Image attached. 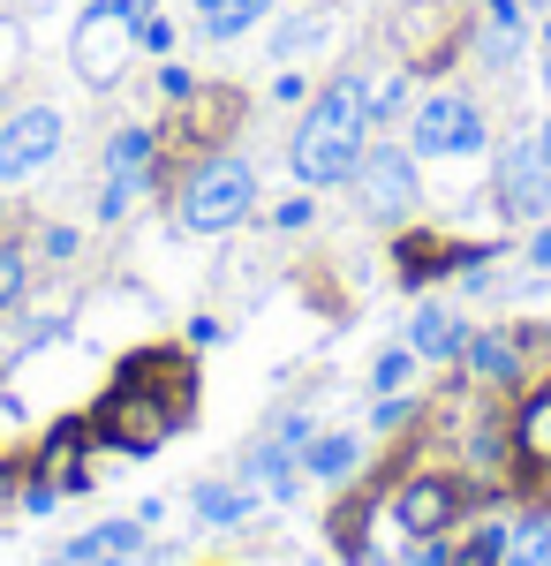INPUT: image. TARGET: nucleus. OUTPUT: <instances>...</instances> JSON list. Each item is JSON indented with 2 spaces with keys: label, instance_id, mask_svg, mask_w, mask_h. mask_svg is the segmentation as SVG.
<instances>
[{
  "label": "nucleus",
  "instance_id": "nucleus-9",
  "mask_svg": "<svg viewBox=\"0 0 551 566\" xmlns=\"http://www.w3.org/2000/svg\"><path fill=\"white\" fill-rule=\"evenodd\" d=\"M461 506H468V491L454 476H416L408 491H401V506H393V514H401L408 536H438V528L461 522Z\"/></svg>",
  "mask_w": 551,
  "mask_h": 566
},
{
  "label": "nucleus",
  "instance_id": "nucleus-18",
  "mask_svg": "<svg viewBox=\"0 0 551 566\" xmlns=\"http://www.w3.org/2000/svg\"><path fill=\"white\" fill-rule=\"evenodd\" d=\"M513 45H521V8H513V0H491V15H484V61L507 69Z\"/></svg>",
  "mask_w": 551,
  "mask_h": 566
},
{
  "label": "nucleus",
  "instance_id": "nucleus-29",
  "mask_svg": "<svg viewBox=\"0 0 551 566\" xmlns=\"http://www.w3.org/2000/svg\"><path fill=\"white\" fill-rule=\"evenodd\" d=\"M544 91H551V53H544Z\"/></svg>",
  "mask_w": 551,
  "mask_h": 566
},
{
  "label": "nucleus",
  "instance_id": "nucleus-28",
  "mask_svg": "<svg viewBox=\"0 0 551 566\" xmlns=\"http://www.w3.org/2000/svg\"><path fill=\"white\" fill-rule=\"evenodd\" d=\"M537 144H544V159H551V122H544V136H537Z\"/></svg>",
  "mask_w": 551,
  "mask_h": 566
},
{
  "label": "nucleus",
  "instance_id": "nucleus-24",
  "mask_svg": "<svg viewBox=\"0 0 551 566\" xmlns=\"http://www.w3.org/2000/svg\"><path fill=\"white\" fill-rule=\"evenodd\" d=\"M23 280H31V272H23V258H15V250H0V310L23 303Z\"/></svg>",
  "mask_w": 551,
  "mask_h": 566
},
{
  "label": "nucleus",
  "instance_id": "nucleus-6",
  "mask_svg": "<svg viewBox=\"0 0 551 566\" xmlns=\"http://www.w3.org/2000/svg\"><path fill=\"white\" fill-rule=\"evenodd\" d=\"M416 151H401V144H363V159H355V197H363V212L371 219H408L416 212Z\"/></svg>",
  "mask_w": 551,
  "mask_h": 566
},
{
  "label": "nucleus",
  "instance_id": "nucleus-22",
  "mask_svg": "<svg viewBox=\"0 0 551 566\" xmlns=\"http://www.w3.org/2000/svg\"><path fill=\"white\" fill-rule=\"evenodd\" d=\"M318 39H325V15H295V23L272 39V53H280V61H295V53H310Z\"/></svg>",
  "mask_w": 551,
  "mask_h": 566
},
{
  "label": "nucleus",
  "instance_id": "nucleus-11",
  "mask_svg": "<svg viewBox=\"0 0 551 566\" xmlns=\"http://www.w3.org/2000/svg\"><path fill=\"white\" fill-rule=\"evenodd\" d=\"M136 552H144V528L98 522V528H84V536H76V544H69V552H61L53 566H128Z\"/></svg>",
  "mask_w": 551,
  "mask_h": 566
},
{
  "label": "nucleus",
  "instance_id": "nucleus-20",
  "mask_svg": "<svg viewBox=\"0 0 551 566\" xmlns=\"http://www.w3.org/2000/svg\"><path fill=\"white\" fill-rule=\"evenodd\" d=\"M507 566H551V522H521L507 536Z\"/></svg>",
  "mask_w": 551,
  "mask_h": 566
},
{
  "label": "nucleus",
  "instance_id": "nucleus-21",
  "mask_svg": "<svg viewBox=\"0 0 551 566\" xmlns=\"http://www.w3.org/2000/svg\"><path fill=\"white\" fill-rule=\"evenodd\" d=\"M507 536H513V528H476L446 566H507Z\"/></svg>",
  "mask_w": 551,
  "mask_h": 566
},
{
  "label": "nucleus",
  "instance_id": "nucleus-12",
  "mask_svg": "<svg viewBox=\"0 0 551 566\" xmlns=\"http://www.w3.org/2000/svg\"><path fill=\"white\" fill-rule=\"evenodd\" d=\"M152 159H159V136L144 129V122H128V129L106 136V181H136V189H144Z\"/></svg>",
  "mask_w": 551,
  "mask_h": 566
},
{
  "label": "nucleus",
  "instance_id": "nucleus-7",
  "mask_svg": "<svg viewBox=\"0 0 551 566\" xmlns=\"http://www.w3.org/2000/svg\"><path fill=\"white\" fill-rule=\"evenodd\" d=\"M61 114L53 106H23V114H8L0 122V189H15V181H31L39 167H53V151H61Z\"/></svg>",
  "mask_w": 551,
  "mask_h": 566
},
{
  "label": "nucleus",
  "instance_id": "nucleus-8",
  "mask_svg": "<svg viewBox=\"0 0 551 566\" xmlns=\"http://www.w3.org/2000/svg\"><path fill=\"white\" fill-rule=\"evenodd\" d=\"M499 212L507 219H551V159L544 144L529 136V144H507V159H499Z\"/></svg>",
  "mask_w": 551,
  "mask_h": 566
},
{
  "label": "nucleus",
  "instance_id": "nucleus-23",
  "mask_svg": "<svg viewBox=\"0 0 551 566\" xmlns=\"http://www.w3.org/2000/svg\"><path fill=\"white\" fill-rule=\"evenodd\" d=\"M408 370H416V348H393V355H378V370H371V386H378V392H393L401 378H408Z\"/></svg>",
  "mask_w": 551,
  "mask_h": 566
},
{
  "label": "nucleus",
  "instance_id": "nucleus-27",
  "mask_svg": "<svg viewBox=\"0 0 551 566\" xmlns=\"http://www.w3.org/2000/svg\"><path fill=\"white\" fill-rule=\"evenodd\" d=\"M529 258H537V264H551V227L537 234V242H529Z\"/></svg>",
  "mask_w": 551,
  "mask_h": 566
},
{
  "label": "nucleus",
  "instance_id": "nucleus-5",
  "mask_svg": "<svg viewBox=\"0 0 551 566\" xmlns=\"http://www.w3.org/2000/svg\"><path fill=\"white\" fill-rule=\"evenodd\" d=\"M484 144H491V129H484L476 98H461V91H430L424 106L408 114V151L416 159H468Z\"/></svg>",
  "mask_w": 551,
  "mask_h": 566
},
{
  "label": "nucleus",
  "instance_id": "nucleus-13",
  "mask_svg": "<svg viewBox=\"0 0 551 566\" xmlns=\"http://www.w3.org/2000/svg\"><path fill=\"white\" fill-rule=\"evenodd\" d=\"M461 340H468V333H461V317H454V310H438V303H430V310H416V325H408V348H416V355H430V363L461 355Z\"/></svg>",
  "mask_w": 551,
  "mask_h": 566
},
{
  "label": "nucleus",
  "instance_id": "nucleus-4",
  "mask_svg": "<svg viewBox=\"0 0 551 566\" xmlns=\"http://www.w3.org/2000/svg\"><path fill=\"white\" fill-rule=\"evenodd\" d=\"M257 205V167L250 159H235V151H219V159H205L197 175H189V189H181V227L189 234H227V227H242Z\"/></svg>",
  "mask_w": 551,
  "mask_h": 566
},
{
  "label": "nucleus",
  "instance_id": "nucleus-14",
  "mask_svg": "<svg viewBox=\"0 0 551 566\" xmlns=\"http://www.w3.org/2000/svg\"><path fill=\"white\" fill-rule=\"evenodd\" d=\"M461 355H468V370H476V378H491V386H513V370H521V355H513L507 333H468Z\"/></svg>",
  "mask_w": 551,
  "mask_h": 566
},
{
  "label": "nucleus",
  "instance_id": "nucleus-2",
  "mask_svg": "<svg viewBox=\"0 0 551 566\" xmlns=\"http://www.w3.org/2000/svg\"><path fill=\"white\" fill-rule=\"evenodd\" d=\"M189 408H197V370H189V355L152 348L114 378L106 408H98V438H114V446H128V453H152Z\"/></svg>",
  "mask_w": 551,
  "mask_h": 566
},
{
  "label": "nucleus",
  "instance_id": "nucleus-17",
  "mask_svg": "<svg viewBox=\"0 0 551 566\" xmlns=\"http://www.w3.org/2000/svg\"><path fill=\"white\" fill-rule=\"evenodd\" d=\"M513 438H521V453H529L537 469H551V386L521 400V416H513Z\"/></svg>",
  "mask_w": 551,
  "mask_h": 566
},
{
  "label": "nucleus",
  "instance_id": "nucleus-25",
  "mask_svg": "<svg viewBox=\"0 0 551 566\" xmlns=\"http://www.w3.org/2000/svg\"><path fill=\"white\" fill-rule=\"evenodd\" d=\"M45 258H76V227H45Z\"/></svg>",
  "mask_w": 551,
  "mask_h": 566
},
{
  "label": "nucleus",
  "instance_id": "nucleus-15",
  "mask_svg": "<svg viewBox=\"0 0 551 566\" xmlns=\"http://www.w3.org/2000/svg\"><path fill=\"white\" fill-rule=\"evenodd\" d=\"M272 0H197V31L205 39H242L250 23H264Z\"/></svg>",
  "mask_w": 551,
  "mask_h": 566
},
{
  "label": "nucleus",
  "instance_id": "nucleus-3",
  "mask_svg": "<svg viewBox=\"0 0 551 566\" xmlns=\"http://www.w3.org/2000/svg\"><path fill=\"white\" fill-rule=\"evenodd\" d=\"M144 15H152V0H91L84 15H76V39H69V61H76V76L91 91H106L114 76L128 69V53H136V31H144Z\"/></svg>",
  "mask_w": 551,
  "mask_h": 566
},
{
  "label": "nucleus",
  "instance_id": "nucleus-26",
  "mask_svg": "<svg viewBox=\"0 0 551 566\" xmlns=\"http://www.w3.org/2000/svg\"><path fill=\"white\" fill-rule=\"evenodd\" d=\"M159 91H167V98H197V76H189V69H167Z\"/></svg>",
  "mask_w": 551,
  "mask_h": 566
},
{
  "label": "nucleus",
  "instance_id": "nucleus-19",
  "mask_svg": "<svg viewBox=\"0 0 551 566\" xmlns=\"http://www.w3.org/2000/svg\"><path fill=\"white\" fill-rule=\"evenodd\" d=\"M189 506H197L205 522H242V514H250V491H227V483H197V491H189Z\"/></svg>",
  "mask_w": 551,
  "mask_h": 566
},
{
  "label": "nucleus",
  "instance_id": "nucleus-1",
  "mask_svg": "<svg viewBox=\"0 0 551 566\" xmlns=\"http://www.w3.org/2000/svg\"><path fill=\"white\" fill-rule=\"evenodd\" d=\"M371 122H378V91L363 69H340L333 84L310 98L295 144H288V167H295L302 189H333V181H355V159L371 144Z\"/></svg>",
  "mask_w": 551,
  "mask_h": 566
},
{
  "label": "nucleus",
  "instance_id": "nucleus-16",
  "mask_svg": "<svg viewBox=\"0 0 551 566\" xmlns=\"http://www.w3.org/2000/svg\"><path fill=\"white\" fill-rule=\"evenodd\" d=\"M355 461H363V438H347V431L310 438V446H302V469H310L318 483H340L347 469H355Z\"/></svg>",
  "mask_w": 551,
  "mask_h": 566
},
{
  "label": "nucleus",
  "instance_id": "nucleus-10",
  "mask_svg": "<svg viewBox=\"0 0 551 566\" xmlns=\"http://www.w3.org/2000/svg\"><path fill=\"white\" fill-rule=\"evenodd\" d=\"M302 446H310V423H302V416H288L272 438H257L250 453H242V469H250L272 499H288V491H295V469H302V461H295Z\"/></svg>",
  "mask_w": 551,
  "mask_h": 566
}]
</instances>
